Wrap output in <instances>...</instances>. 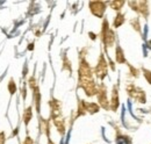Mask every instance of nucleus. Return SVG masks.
Listing matches in <instances>:
<instances>
[{"instance_id":"nucleus-1","label":"nucleus","mask_w":151,"mask_h":144,"mask_svg":"<svg viewBox=\"0 0 151 144\" xmlns=\"http://www.w3.org/2000/svg\"><path fill=\"white\" fill-rule=\"evenodd\" d=\"M116 143L117 144H130V141H129V138H128V137L120 136V137H117Z\"/></svg>"}]
</instances>
